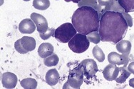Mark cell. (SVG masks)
Instances as JSON below:
<instances>
[{
  "label": "cell",
  "instance_id": "cell-1",
  "mask_svg": "<svg viewBox=\"0 0 134 89\" xmlns=\"http://www.w3.org/2000/svg\"><path fill=\"white\" fill-rule=\"evenodd\" d=\"M129 25L121 13L106 11L100 18V40L117 44L126 36Z\"/></svg>",
  "mask_w": 134,
  "mask_h": 89
},
{
  "label": "cell",
  "instance_id": "cell-2",
  "mask_svg": "<svg viewBox=\"0 0 134 89\" xmlns=\"http://www.w3.org/2000/svg\"><path fill=\"white\" fill-rule=\"evenodd\" d=\"M71 21L78 33L87 36L91 32L98 31L100 16L95 9L90 6H81L75 11Z\"/></svg>",
  "mask_w": 134,
  "mask_h": 89
},
{
  "label": "cell",
  "instance_id": "cell-3",
  "mask_svg": "<svg viewBox=\"0 0 134 89\" xmlns=\"http://www.w3.org/2000/svg\"><path fill=\"white\" fill-rule=\"evenodd\" d=\"M76 33L77 31L72 23H65L55 30L54 37L60 43H66L71 40Z\"/></svg>",
  "mask_w": 134,
  "mask_h": 89
},
{
  "label": "cell",
  "instance_id": "cell-4",
  "mask_svg": "<svg viewBox=\"0 0 134 89\" xmlns=\"http://www.w3.org/2000/svg\"><path fill=\"white\" fill-rule=\"evenodd\" d=\"M90 45V42L87 36L81 33H76L69 42V47L75 53H83L87 50Z\"/></svg>",
  "mask_w": 134,
  "mask_h": 89
},
{
  "label": "cell",
  "instance_id": "cell-5",
  "mask_svg": "<svg viewBox=\"0 0 134 89\" xmlns=\"http://www.w3.org/2000/svg\"><path fill=\"white\" fill-rule=\"evenodd\" d=\"M83 72L79 66H78L77 67L74 68L70 71L68 76V80L64 84L63 88H80L83 81Z\"/></svg>",
  "mask_w": 134,
  "mask_h": 89
},
{
  "label": "cell",
  "instance_id": "cell-6",
  "mask_svg": "<svg viewBox=\"0 0 134 89\" xmlns=\"http://www.w3.org/2000/svg\"><path fill=\"white\" fill-rule=\"evenodd\" d=\"M79 66L82 69L83 75L89 79L95 76L98 71L97 64L92 59H86L79 64Z\"/></svg>",
  "mask_w": 134,
  "mask_h": 89
},
{
  "label": "cell",
  "instance_id": "cell-7",
  "mask_svg": "<svg viewBox=\"0 0 134 89\" xmlns=\"http://www.w3.org/2000/svg\"><path fill=\"white\" fill-rule=\"evenodd\" d=\"M30 16L31 20L35 23L37 31L39 33H45L49 29L48 22L44 16L37 13H32Z\"/></svg>",
  "mask_w": 134,
  "mask_h": 89
},
{
  "label": "cell",
  "instance_id": "cell-8",
  "mask_svg": "<svg viewBox=\"0 0 134 89\" xmlns=\"http://www.w3.org/2000/svg\"><path fill=\"white\" fill-rule=\"evenodd\" d=\"M129 60V54H120L115 52H112L108 55V61L109 63L116 65H124V66H127Z\"/></svg>",
  "mask_w": 134,
  "mask_h": 89
},
{
  "label": "cell",
  "instance_id": "cell-9",
  "mask_svg": "<svg viewBox=\"0 0 134 89\" xmlns=\"http://www.w3.org/2000/svg\"><path fill=\"white\" fill-rule=\"evenodd\" d=\"M18 81L17 76L11 72H5L2 75V84L3 86L8 89L15 88Z\"/></svg>",
  "mask_w": 134,
  "mask_h": 89
},
{
  "label": "cell",
  "instance_id": "cell-10",
  "mask_svg": "<svg viewBox=\"0 0 134 89\" xmlns=\"http://www.w3.org/2000/svg\"><path fill=\"white\" fill-rule=\"evenodd\" d=\"M119 74V67L114 64H109L104 68L103 71V77L109 81L116 80Z\"/></svg>",
  "mask_w": 134,
  "mask_h": 89
},
{
  "label": "cell",
  "instance_id": "cell-11",
  "mask_svg": "<svg viewBox=\"0 0 134 89\" xmlns=\"http://www.w3.org/2000/svg\"><path fill=\"white\" fill-rule=\"evenodd\" d=\"M36 25L33 20L29 18H25L20 22L19 30L23 34H31L36 30Z\"/></svg>",
  "mask_w": 134,
  "mask_h": 89
},
{
  "label": "cell",
  "instance_id": "cell-12",
  "mask_svg": "<svg viewBox=\"0 0 134 89\" xmlns=\"http://www.w3.org/2000/svg\"><path fill=\"white\" fill-rule=\"evenodd\" d=\"M54 47L49 43H44L40 45L38 49V54L41 58H47L54 54Z\"/></svg>",
  "mask_w": 134,
  "mask_h": 89
},
{
  "label": "cell",
  "instance_id": "cell-13",
  "mask_svg": "<svg viewBox=\"0 0 134 89\" xmlns=\"http://www.w3.org/2000/svg\"><path fill=\"white\" fill-rule=\"evenodd\" d=\"M59 74L56 69H50L46 74V82L49 86H53L58 84L59 81Z\"/></svg>",
  "mask_w": 134,
  "mask_h": 89
},
{
  "label": "cell",
  "instance_id": "cell-14",
  "mask_svg": "<svg viewBox=\"0 0 134 89\" xmlns=\"http://www.w3.org/2000/svg\"><path fill=\"white\" fill-rule=\"evenodd\" d=\"M21 43L27 52H31L36 47V40L32 37L24 36L20 39Z\"/></svg>",
  "mask_w": 134,
  "mask_h": 89
},
{
  "label": "cell",
  "instance_id": "cell-15",
  "mask_svg": "<svg viewBox=\"0 0 134 89\" xmlns=\"http://www.w3.org/2000/svg\"><path fill=\"white\" fill-rule=\"evenodd\" d=\"M116 45V50L123 54H129L131 50V43L129 40H121Z\"/></svg>",
  "mask_w": 134,
  "mask_h": 89
},
{
  "label": "cell",
  "instance_id": "cell-16",
  "mask_svg": "<svg viewBox=\"0 0 134 89\" xmlns=\"http://www.w3.org/2000/svg\"><path fill=\"white\" fill-rule=\"evenodd\" d=\"M79 7L81 6H90L93 9H95L99 13L100 18L102 16V11L103 9L100 8L98 4V0H81V2L78 4Z\"/></svg>",
  "mask_w": 134,
  "mask_h": 89
},
{
  "label": "cell",
  "instance_id": "cell-17",
  "mask_svg": "<svg viewBox=\"0 0 134 89\" xmlns=\"http://www.w3.org/2000/svg\"><path fill=\"white\" fill-rule=\"evenodd\" d=\"M106 11H115V12L119 13H124L125 12V10L124 8L122 7L119 2V0H111L110 4L107 5L106 7H104L102 12V15Z\"/></svg>",
  "mask_w": 134,
  "mask_h": 89
},
{
  "label": "cell",
  "instance_id": "cell-18",
  "mask_svg": "<svg viewBox=\"0 0 134 89\" xmlns=\"http://www.w3.org/2000/svg\"><path fill=\"white\" fill-rule=\"evenodd\" d=\"M131 73L128 70V69H126V66L119 67V74L115 81L118 84H123L131 76Z\"/></svg>",
  "mask_w": 134,
  "mask_h": 89
},
{
  "label": "cell",
  "instance_id": "cell-19",
  "mask_svg": "<svg viewBox=\"0 0 134 89\" xmlns=\"http://www.w3.org/2000/svg\"><path fill=\"white\" fill-rule=\"evenodd\" d=\"M20 85L25 89H35L37 87V81L32 78H26L21 81Z\"/></svg>",
  "mask_w": 134,
  "mask_h": 89
},
{
  "label": "cell",
  "instance_id": "cell-20",
  "mask_svg": "<svg viewBox=\"0 0 134 89\" xmlns=\"http://www.w3.org/2000/svg\"><path fill=\"white\" fill-rule=\"evenodd\" d=\"M119 2L125 12H134V0H119Z\"/></svg>",
  "mask_w": 134,
  "mask_h": 89
},
{
  "label": "cell",
  "instance_id": "cell-21",
  "mask_svg": "<svg viewBox=\"0 0 134 89\" xmlns=\"http://www.w3.org/2000/svg\"><path fill=\"white\" fill-rule=\"evenodd\" d=\"M33 6L38 10H46L50 6V2L49 0H34Z\"/></svg>",
  "mask_w": 134,
  "mask_h": 89
},
{
  "label": "cell",
  "instance_id": "cell-22",
  "mask_svg": "<svg viewBox=\"0 0 134 89\" xmlns=\"http://www.w3.org/2000/svg\"><path fill=\"white\" fill-rule=\"evenodd\" d=\"M59 58L57 56V54H53L51 56L44 59V63L47 66H54L59 63Z\"/></svg>",
  "mask_w": 134,
  "mask_h": 89
},
{
  "label": "cell",
  "instance_id": "cell-23",
  "mask_svg": "<svg viewBox=\"0 0 134 89\" xmlns=\"http://www.w3.org/2000/svg\"><path fill=\"white\" fill-rule=\"evenodd\" d=\"M93 57H95L99 62H103L105 59V54L103 53V50L98 47V45H96L93 48L92 50Z\"/></svg>",
  "mask_w": 134,
  "mask_h": 89
},
{
  "label": "cell",
  "instance_id": "cell-24",
  "mask_svg": "<svg viewBox=\"0 0 134 89\" xmlns=\"http://www.w3.org/2000/svg\"><path fill=\"white\" fill-rule=\"evenodd\" d=\"M87 38L91 43L94 44H98L100 41V36L98 31H93L88 33L87 35Z\"/></svg>",
  "mask_w": 134,
  "mask_h": 89
},
{
  "label": "cell",
  "instance_id": "cell-25",
  "mask_svg": "<svg viewBox=\"0 0 134 89\" xmlns=\"http://www.w3.org/2000/svg\"><path fill=\"white\" fill-rule=\"evenodd\" d=\"M54 32H55V30H54V28H49L45 33H39V36H40V38L42 40H47L50 37L54 36Z\"/></svg>",
  "mask_w": 134,
  "mask_h": 89
},
{
  "label": "cell",
  "instance_id": "cell-26",
  "mask_svg": "<svg viewBox=\"0 0 134 89\" xmlns=\"http://www.w3.org/2000/svg\"><path fill=\"white\" fill-rule=\"evenodd\" d=\"M14 48H15L16 50L20 54H26L28 52L23 47V46H22V45L21 43L20 39H19L18 40H16L15 42V43H14Z\"/></svg>",
  "mask_w": 134,
  "mask_h": 89
},
{
  "label": "cell",
  "instance_id": "cell-27",
  "mask_svg": "<svg viewBox=\"0 0 134 89\" xmlns=\"http://www.w3.org/2000/svg\"><path fill=\"white\" fill-rule=\"evenodd\" d=\"M122 14H123V16H124V18H125L126 20L129 27H132V26H133V19H132L131 16L129 15V13L126 12L122 13Z\"/></svg>",
  "mask_w": 134,
  "mask_h": 89
},
{
  "label": "cell",
  "instance_id": "cell-28",
  "mask_svg": "<svg viewBox=\"0 0 134 89\" xmlns=\"http://www.w3.org/2000/svg\"><path fill=\"white\" fill-rule=\"evenodd\" d=\"M111 0H98V4L100 8H102L103 10L104 7H106V6L108 5ZM103 12V11H102Z\"/></svg>",
  "mask_w": 134,
  "mask_h": 89
},
{
  "label": "cell",
  "instance_id": "cell-29",
  "mask_svg": "<svg viewBox=\"0 0 134 89\" xmlns=\"http://www.w3.org/2000/svg\"><path fill=\"white\" fill-rule=\"evenodd\" d=\"M127 69H128V70H129L131 74H134V61L129 64V66L127 67Z\"/></svg>",
  "mask_w": 134,
  "mask_h": 89
},
{
  "label": "cell",
  "instance_id": "cell-30",
  "mask_svg": "<svg viewBox=\"0 0 134 89\" xmlns=\"http://www.w3.org/2000/svg\"><path fill=\"white\" fill-rule=\"evenodd\" d=\"M129 86L134 88V78L129 80Z\"/></svg>",
  "mask_w": 134,
  "mask_h": 89
},
{
  "label": "cell",
  "instance_id": "cell-31",
  "mask_svg": "<svg viewBox=\"0 0 134 89\" xmlns=\"http://www.w3.org/2000/svg\"><path fill=\"white\" fill-rule=\"evenodd\" d=\"M65 2H72L74 3H76V4H79V3L80 2L81 0H64Z\"/></svg>",
  "mask_w": 134,
  "mask_h": 89
},
{
  "label": "cell",
  "instance_id": "cell-32",
  "mask_svg": "<svg viewBox=\"0 0 134 89\" xmlns=\"http://www.w3.org/2000/svg\"><path fill=\"white\" fill-rule=\"evenodd\" d=\"M24 1H25V2H29V1H30V0H24Z\"/></svg>",
  "mask_w": 134,
  "mask_h": 89
}]
</instances>
